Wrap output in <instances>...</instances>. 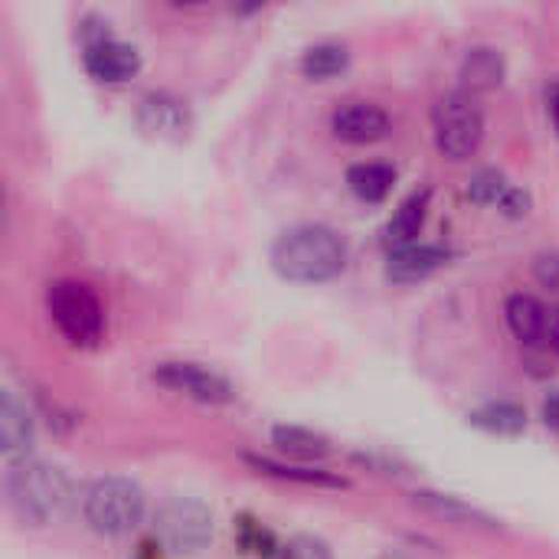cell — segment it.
Masks as SVG:
<instances>
[{
	"mask_svg": "<svg viewBox=\"0 0 559 559\" xmlns=\"http://www.w3.org/2000/svg\"><path fill=\"white\" fill-rule=\"evenodd\" d=\"M504 56L491 46H475L468 49L465 62H462V92L468 95H481V92H491L504 82Z\"/></svg>",
	"mask_w": 559,
	"mask_h": 559,
	"instance_id": "15",
	"label": "cell"
},
{
	"mask_svg": "<svg viewBox=\"0 0 559 559\" xmlns=\"http://www.w3.org/2000/svg\"><path fill=\"white\" fill-rule=\"evenodd\" d=\"M429 200H432V190L423 187V190H413V193L400 203V210L393 213V219H390L386 229H383L386 246L403 249V246H413V242L419 239V233H423V226H426V216H429Z\"/></svg>",
	"mask_w": 559,
	"mask_h": 559,
	"instance_id": "14",
	"label": "cell"
},
{
	"mask_svg": "<svg viewBox=\"0 0 559 559\" xmlns=\"http://www.w3.org/2000/svg\"><path fill=\"white\" fill-rule=\"evenodd\" d=\"M239 544H242V550L246 554H255V557H262V554H269V547H272V537L259 527V524H252V521H242L239 524Z\"/></svg>",
	"mask_w": 559,
	"mask_h": 559,
	"instance_id": "24",
	"label": "cell"
},
{
	"mask_svg": "<svg viewBox=\"0 0 559 559\" xmlns=\"http://www.w3.org/2000/svg\"><path fill=\"white\" fill-rule=\"evenodd\" d=\"M544 423L559 432V390L550 396V400H547V403H544Z\"/></svg>",
	"mask_w": 559,
	"mask_h": 559,
	"instance_id": "27",
	"label": "cell"
},
{
	"mask_svg": "<svg viewBox=\"0 0 559 559\" xmlns=\"http://www.w3.org/2000/svg\"><path fill=\"white\" fill-rule=\"evenodd\" d=\"M272 269L301 285L331 282L347 269V242L337 229L321 223L292 226L272 246Z\"/></svg>",
	"mask_w": 559,
	"mask_h": 559,
	"instance_id": "1",
	"label": "cell"
},
{
	"mask_svg": "<svg viewBox=\"0 0 559 559\" xmlns=\"http://www.w3.org/2000/svg\"><path fill=\"white\" fill-rule=\"evenodd\" d=\"M278 559H334L331 547L318 537H295L288 547L278 550Z\"/></svg>",
	"mask_w": 559,
	"mask_h": 559,
	"instance_id": "23",
	"label": "cell"
},
{
	"mask_svg": "<svg viewBox=\"0 0 559 559\" xmlns=\"http://www.w3.org/2000/svg\"><path fill=\"white\" fill-rule=\"evenodd\" d=\"M82 62H85V72L98 82H124L138 75L141 52L131 43L111 36L108 23L88 20L82 26Z\"/></svg>",
	"mask_w": 559,
	"mask_h": 559,
	"instance_id": "7",
	"label": "cell"
},
{
	"mask_svg": "<svg viewBox=\"0 0 559 559\" xmlns=\"http://www.w3.org/2000/svg\"><path fill=\"white\" fill-rule=\"evenodd\" d=\"M468 423L488 436H521L527 429V413L518 403H485L468 413Z\"/></svg>",
	"mask_w": 559,
	"mask_h": 559,
	"instance_id": "16",
	"label": "cell"
},
{
	"mask_svg": "<svg viewBox=\"0 0 559 559\" xmlns=\"http://www.w3.org/2000/svg\"><path fill=\"white\" fill-rule=\"evenodd\" d=\"M147 501L131 478H98L82 501L85 524L102 537H124L144 521Z\"/></svg>",
	"mask_w": 559,
	"mask_h": 559,
	"instance_id": "3",
	"label": "cell"
},
{
	"mask_svg": "<svg viewBox=\"0 0 559 559\" xmlns=\"http://www.w3.org/2000/svg\"><path fill=\"white\" fill-rule=\"evenodd\" d=\"M33 436H36V429H33L29 409L7 390L0 396V445H3V455L10 462L26 459V452L33 445Z\"/></svg>",
	"mask_w": 559,
	"mask_h": 559,
	"instance_id": "12",
	"label": "cell"
},
{
	"mask_svg": "<svg viewBox=\"0 0 559 559\" xmlns=\"http://www.w3.org/2000/svg\"><path fill=\"white\" fill-rule=\"evenodd\" d=\"M550 115H554V124H557L559 131V85L550 88Z\"/></svg>",
	"mask_w": 559,
	"mask_h": 559,
	"instance_id": "28",
	"label": "cell"
},
{
	"mask_svg": "<svg viewBox=\"0 0 559 559\" xmlns=\"http://www.w3.org/2000/svg\"><path fill=\"white\" fill-rule=\"evenodd\" d=\"M554 354H559V305L550 308V321H547V341H544Z\"/></svg>",
	"mask_w": 559,
	"mask_h": 559,
	"instance_id": "26",
	"label": "cell"
},
{
	"mask_svg": "<svg viewBox=\"0 0 559 559\" xmlns=\"http://www.w3.org/2000/svg\"><path fill=\"white\" fill-rule=\"evenodd\" d=\"M246 465H252L259 475H269V478H282V481H298V485H314V488H347L344 478L324 472V468H295V465H285V462H275V459H265V455H242Z\"/></svg>",
	"mask_w": 559,
	"mask_h": 559,
	"instance_id": "18",
	"label": "cell"
},
{
	"mask_svg": "<svg viewBox=\"0 0 559 559\" xmlns=\"http://www.w3.org/2000/svg\"><path fill=\"white\" fill-rule=\"evenodd\" d=\"M416 504H419V508H426V511H432V514H439V518H445V521H452V524H465V527H488V531H495V521H491L485 511H478V508L465 504L462 498L419 491V495H416Z\"/></svg>",
	"mask_w": 559,
	"mask_h": 559,
	"instance_id": "19",
	"label": "cell"
},
{
	"mask_svg": "<svg viewBox=\"0 0 559 559\" xmlns=\"http://www.w3.org/2000/svg\"><path fill=\"white\" fill-rule=\"evenodd\" d=\"M514 190V183L501 174V170H478L472 180H468V197L475 200V203H481V206H498L501 210V203L508 200V193Z\"/></svg>",
	"mask_w": 559,
	"mask_h": 559,
	"instance_id": "22",
	"label": "cell"
},
{
	"mask_svg": "<svg viewBox=\"0 0 559 559\" xmlns=\"http://www.w3.org/2000/svg\"><path fill=\"white\" fill-rule=\"evenodd\" d=\"M504 314H508V328L514 331V337H518L521 344L537 347V344H544V341H547L550 308H547L540 298L524 295V292H521V295H511V298H508Z\"/></svg>",
	"mask_w": 559,
	"mask_h": 559,
	"instance_id": "13",
	"label": "cell"
},
{
	"mask_svg": "<svg viewBox=\"0 0 559 559\" xmlns=\"http://www.w3.org/2000/svg\"><path fill=\"white\" fill-rule=\"evenodd\" d=\"M138 128L157 141H180L193 128V115L174 92H147L138 102Z\"/></svg>",
	"mask_w": 559,
	"mask_h": 559,
	"instance_id": "9",
	"label": "cell"
},
{
	"mask_svg": "<svg viewBox=\"0 0 559 559\" xmlns=\"http://www.w3.org/2000/svg\"><path fill=\"white\" fill-rule=\"evenodd\" d=\"M396 183V170L390 164H380V160H367V164H354L347 170V187L364 200V203H380L390 197Z\"/></svg>",
	"mask_w": 559,
	"mask_h": 559,
	"instance_id": "17",
	"label": "cell"
},
{
	"mask_svg": "<svg viewBox=\"0 0 559 559\" xmlns=\"http://www.w3.org/2000/svg\"><path fill=\"white\" fill-rule=\"evenodd\" d=\"M331 128L347 144H370V141L386 138L390 115L380 105H373V102H347V105H341L334 111Z\"/></svg>",
	"mask_w": 559,
	"mask_h": 559,
	"instance_id": "10",
	"label": "cell"
},
{
	"mask_svg": "<svg viewBox=\"0 0 559 559\" xmlns=\"http://www.w3.org/2000/svg\"><path fill=\"white\" fill-rule=\"evenodd\" d=\"M436 147L449 160H468L485 141V111L468 92H449L432 108Z\"/></svg>",
	"mask_w": 559,
	"mask_h": 559,
	"instance_id": "5",
	"label": "cell"
},
{
	"mask_svg": "<svg viewBox=\"0 0 559 559\" xmlns=\"http://www.w3.org/2000/svg\"><path fill=\"white\" fill-rule=\"evenodd\" d=\"M46 311L56 331L75 347H92L105 331V308L98 295L79 278L52 282L46 292Z\"/></svg>",
	"mask_w": 559,
	"mask_h": 559,
	"instance_id": "4",
	"label": "cell"
},
{
	"mask_svg": "<svg viewBox=\"0 0 559 559\" xmlns=\"http://www.w3.org/2000/svg\"><path fill=\"white\" fill-rule=\"evenodd\" d=\"M350 66V52L341 43H318L301 56V72L308 79H334Z\"/></svg>",
	"mask_w": 559,
	"mask_h": 559,
	"instance_id": "21",
	"label": "cell"
},
{
	"mask_svg": "<svg viewBox=\"0 0 559 559\" xmlns=\"http://www.w3.org/2000/svg\"><path fill=\"white\" fill-rule=\"evenodd\" d=\"M7 504L10 511L29 524L46 527L59 521L72 504V481L59 465H49L43 459H16L7 468Z\"/></svg>",
	"mask_w": 559,
	"mask_h": 559,
	"instance_id": "2",
	"label": "cell"
},
{
	"mask_svg": "<svg viewBox=\"0 0 559 559\" xmlns=\"http://www.w3.org/2000/svg\"><path fill=\"white\" fill-rule=\"evenodd\" d=\"M272 442L295 459H324L331 452V442L321 432H311L305 426H275Z\"/></svg>",
	"mask_w": 559,
	"mask_h": 559,
	"instance_id": "20",
	"label": "cell"
},
{
	"mask_svg": "<svg viewBox=\"0 0 559 559\" xmlns=\"http://www.w3.org/2000/svg\"><path fill=\"white\" fill-rule=\"evenodd\" d=\"M154 534L167 554L193 557L213 540V511L197 498H170L154 518Z\"/></svg>",
	"mask_w": 559,
	"mask_h": 559,
	"instance_id": "6",
	"label": "cell"
},
{
	"mask_svg": "<svg viewBox=\"0 0 559 559\" xmlns=\"http://www.w3.org/2000/svg\"><path fill=\"white\" fill-rule=\"evenodd\" d=\"M449 259H452V252H449L445 246L413 242V246H403V249H393V252H390L386 275H390L393 282H423V278H429L432 272H439Z\"/></svg>",
	"mask_w": 559,
	"mask_h": 559,
	"instance_id": "11",
	"label": "cell"
},
{
	"mask_svg": "<svg viewBox=\"0 0 559 559\" xmlns=\"http://www.w3.org/2000/svg\"><path fill=\"white\" fill-rule=\"evenodd\" d=\"M154 380L174 393H183V396H190L197 403H210V406H223V403L236 400V386L223 373H216L203 364H190V360L157 364Z\"/></svg>",
	"mask_w": 559,
	"mask_h": 559,
	"instance_id": "8",
	"label": "cell"
},
{
	"mask_svg": "<svg viewBox=\"0 0 559 559\" xmlns=\"http://www.w3.org/2000/svg\"><path fill=\"white\" fill-rule=\"evenodd\" d=\"M534 275H537L547 288L559 292V252H544V255H537V259H534Z\"/></svg>",
	"mask_w": 559,
	"mask_h": 559,
	"instance_id": "25",
	"label": "cell"
}]
</instances>
